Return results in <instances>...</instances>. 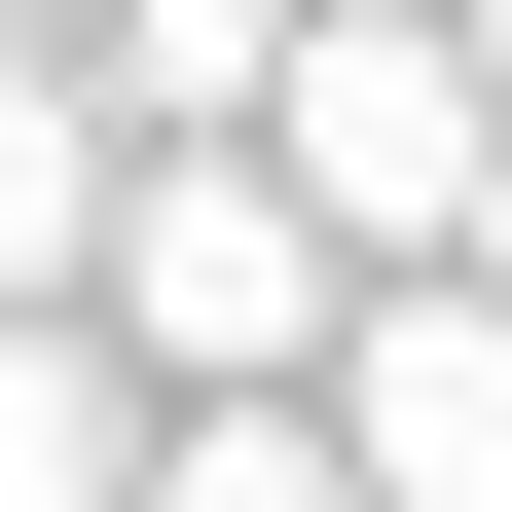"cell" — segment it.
Instances as JSON below:
<instances>
[{
	"mask_svg": "<svg viewBox=\"0 0 512 512\" xmlns=\"http://www.w3.org/2000/svg\"><path fill=\"white\" fill-rule=\"evenodd\" d=\"M439 74H476V147H512V0H439Z\"/></svg>",
	"mask_w": 512,
	"mask_h": 512,
	"instance_id": "obj_8",
	"label": "cell"
},
{
	"mask_svg": "<svg viewBox=\"0 0 512 512\" xmlns=\"http://www.w3.org/2000/svg\"><path fill=\"white\" fill-rule=\"evenodd\" d=\"M74 256H110V110L74 37H0V330H74Z\"/></svg>",
	"mask_w": 512,
	"mask_h": 512,
	"instance_id": "obj_5",
	"label": "cell"
},
{
	"mask_svg": "<svg viewBox=\"0 0 512 512\" xmlns=\"http://www.w3.org/2000/svg\"><path fill=\"white\" fill-rule=\"evenodd\" d=\"M256 183L330 220V293H439V256H512V147H476V74H439V0H293Z\"/></svg>",
	"mask_w": 512,
	"mask_h": 512,
	"instance_id": "obj_1",
	"label": "cell"
},
{
	"mask_svg": "<svg viewBox=\"0 0 512 512\" xmlns=\"http://www.w3.org/2000/svg\"><path fill=\"white\" fill-rule=\"evenodd\" d=\"M256 74H293V0H74V110L110 147H256Z\"/></svg>",
	"mask_w": 512,
	"mask_h": 512,
	"instance_id": "obj_4",
	"label": "cell"
},
{
	"mask_svg": "<svg viewBox=\"0 0 512 512\" xmlns=\"http://www.w3.org/2000/svg\"><path fill=\"white\" fill-rule=\"evenodd\" d=\"M0 37H74V0H0Z\"/></svg>",
	"mask_w": 512,
	"mask_h": 512,
	"instance_id": "obj_9",
	"label": "cell"
},
{
	"mask_svg": "<svg viewBox=\"0 0 512 512\" xmlns=\"http://www.w3.org/2000/svg\"><path fill=\"white\" fill-rule=\"evenodd\" d=\"M147 512H366L330 403H147Z\"/></svg>",
	"mask_w": 512,
	"mask_h": 512,
	"instance_id": "obj_7",
	"label": "cell"
},
{
	"mask_svg": "<svg viewBox=\"0 0 512 512\" xmlns=\"http://www.w3.org/2000/svg\"><path fill=\"white\" fill-rule=\"evenodd\" d=\"M74 330L147 366V403H293L366 293H330V220H293L256 147H110V256H74Z\"/></svg>",
	"mask_w": 512,
	"mask_h": 512,
	"instance_id": "obj_2",
	"label": "cell"
},
{
	"mask_svg": "<svg viewBox=\"0 0 512 512\" xmlns=\"http://www.w3.org/2000/svg\"><path fill=\"white\" fill-rule=\"evenodd\" d=\"M0 512H147V366L110 330H0Z\"/></svg>",
	"mask_w": 512,
	"mask_h": 512,
	"instance_id": "obj_6",
	"label": "cell"
},
{
	"mask_svg": "<svg viewBox=\"0 0 512 512\" xmlns=\"http://www.w3.org/2000/svg\"><path fill=\"white\" fill-rule=\"evenodd\" d=\"M293 403H330V476H366V512H512V256L366 293V330L293 366Z\"/></svg>",
	"mask_w": 512,
	"mask_h": 512,
	"instance_id": "obj_3",
	"label": "cell"
}]
</instances>
